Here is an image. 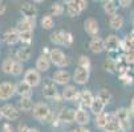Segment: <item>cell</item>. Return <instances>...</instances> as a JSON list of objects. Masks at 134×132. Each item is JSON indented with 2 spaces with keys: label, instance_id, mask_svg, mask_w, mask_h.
Instances as JSON below:
<instances>
[{
  "label": "cell",
  "instance_id": "31",
  "mask_svg": "<svg viewBox=\"0 0 134 132\" xmlns=\"http://www.w3.org/2000/svg\"><path fill=\"white\" fill-rule=\"evenodd\" d=\"M108 116H109V112H102V114L96 116V119H94L96 127L104 129L106 127V124H108Z\"/></svg>",
  "mask_w": 134,
  "mask_h": 132
},
{
  "label": "cell",
  "instance_id": "11",
  "mask_svg": "<svg viewBox=\"0 0 134 132\" xmlns=\"http://www.w3.org/2000/svg\"><path fill=\"white\" fill-rule=\"evenodd\" d=\"M57 119L61 123H73L76 119V110L70 107H64L59 111L57 114Z\"/></svg>",
  "mask_w": 134,
  "mask_h": 132
},
{
  "label": "cell",
  "instance_id": "24",
  "mask_svg": "<svg viewBox=\"0 0 134 132\" xmlns=\"http://www.w3.org/2000/svg\"><path fill=\"white\" fill-rule=\"evenodd\" d=\"M51 65H52V62H51L49 57H45V55H40V57L36 60V69L40 73L48 71L51 69Z\"/></svg>",
  "mask_w": 134,
  "mask_h": 132
},
{
  "label": "cell",
  "instance_id": "40",
  "mask_svg": "<svg viewBox=\"0 0 134 132\" xmlns=\"http://www.w3.org/2000/svg\"><path fill=\"white\" fill-rule=\"evenodd\" d=\"M73 34L70 33V32H65V46H70L72 44H73Z\"/></svg>",
  "mask_w": 134,
  "mask_h": 132
},
{
  "label": "cell",
  "instance_id": "53",
  "mask_svg": "<svg viewBox=\"0 0 134 132\" xmlns=\"http://www.w3.org/2000/svg\"><path fill=\"white\" fill-rule=\"evenodd\" d=\"M3 116H2V110H0V119H2Z\"/></svg>",
  "mask_w": 134,
  "mask_h": 132
},
{
  "label": "cell",
  "instance_id": "21",
  "mask_svg": "<svg viewBox=\"0 0 134 132\" xmlns=\"http://www.w3.org/2000/svg\"><path fill=\"white\" fill-rule=\"evenodd\" d=\"M94 95L92 94L90 90H82L81 91V99H80V107H84V108H89L94 100Z\"/></svg>",
  "mask_w": 134,
  "mask_h": 132
},
{
  "label": "cell",
  "instance_id": "4",
  "mask_svg": "<svg viewBox=\"0 0 134 132\" xmlns=\"http://www.w3.org/2000/svg\"><path fill=\"white\" fill-rule=\"evenodd\" d=\"M24 81L32 86V87H37L40 83H41V73L37 70V69H27L25 73H24Z\"/></svg>",
  "mask_w": 134,
  "mask_h": 132
},
{
  "label": "cell",
  "instance_id": "10",
  "mask_svg": "<svg viewBox=\"0 0 134 132\" xmlns=\"http://www.w3.org/2000/svg\"><path fill=\"white\" fill-rule=\"evenodd\" d=\"M35 27H36V18H27V17H21L16 24V29L19 33L33 32Z\"/></svg>",
  "mask_w": 134,
  "mask_h": 132
},
{
  "label": "cell",
  "instance_id": "26",
  "mask_svg": "<svg viewBox=\"0 0 134 132\" xmlns=\"http://www.w3.org/2000/svg\"><path fill=\"white\" fill-rule=\"evenodd\" d=\"M89 108H90V111L93 112V114L97 116V115L102 114V112H105V111H104V110H105V103H104L98 97H96L94 100H93V103H92V106H90Z\"/></svg>",
  "mask_w": 134,
  "mask_h": 132
},
{
  "label": "cell",
  "instance_id": "17",
  "mask_svg": "<svg viewBox=\"0 0 134 132\" xmlns=\"http://www.w3.org/2000/svg\"><path fill=\"white\" fill-rule=\"evenodd\" d=\"M32 86H29L24 79L16 83V94L20 95V98H31L32 97Z\"/></svg>",
  "mask_w": 134,
  "mask_h": 132
},
{
  "label": "cell",
  "instance_id": "36",
  "mask_svg": "<svg viewBox=\"0 0 134 132\" xmlns=\"http://www.w3.org/2000/svg\"><path fill=\"white\" fill-rule=\"evenodd\" d=\"M33 41V32H23L20 33V42L24 45H31Z\"/></svg>",
  "mask_w": 134,
  "mask_h": 132
},
{
  "label": "cell",
  "instance_id": "48",
  "mask_svg": "<svg viewBox=\"0 0 134 132\" xmlns=\"http://www.w3.org/2000/svg\"><path fill=\"white\" fill-rule=\"evenodd\" d=\"M61 124H63V123L57 119V116L53 118V120H52V125H53V127H59V125H61Z\"/></svg>",
  "mask_w": 134,
  "mask_h": 132
},
{
  "label": "cell",
  "instance_id": "45",
  "mask_svg": "<svg viewBox=\"0 0 134 132\" xmlns=\"http://www.w3.org/2000/svg\"><path fill=\"white\" fill-rule=\"evenodd\" d=\"M129 112H130V118L134 116V97H133L131 100H130V108H129Z\"/></svg>",
  "mask_w": 134,
  "mask_h": 132
},
{
  "label": "cell",
  "instance_id": "42",
  "mask_svg": "<svg viewBox=\"0 0 134 132\" xmlns=\"http://www.w3.org/2000/svg\"><path fill=\"white\" fill-rule=\"evenodd\" d=\"M118 4H120V7H122V8H129V7L133 4V2H131V0H120Z\"/></svg>",
  "mask_w": 134,
  "mask_h": 132
},
{
  "label": "cell",
  "instance_id": "39",
  "mask_svg": "<svg viewBox=\"0 0 134 132\" xmlns=\"http://www.w3.org/2000/svg\"><path fill=\"white\" fill-rule=\"evenodd\" d=\"M23 73V64L19 62V61H13V66H12V75H15V77H19Z\"/></svg>",
  "mask_w": 134,
  "mask_h": 132
},
{
  "label": "cell",
  "instance_id": "52",
  "mask_svg": "<svg viewBox=\"0 0 134 132\" xmlns=\"http://www.w3.org/2000/svg\"><path fill=\"white\" fill-rule=\"evenodd\" d=\"M130 34H131V37H133V39H134V29H133V32H131Z\"/></svg>",
  "mask_w": 134,
  "mask_h": 132
},
{
  "label": "cell",
  "instance_id": "15",
  "mask_svg": "<svg viewBox=\"0 0 134 132\" xmlns=\"http://www.w3.org/2000/svg\"><path fill=\"white\" fill-rule=\"evenodd\" d=\"M74 122L77 123L80 127H86L90 122V115L89 112L86 111V108L84 107H79L77 110H76V119Z\"/></svg>",
  "mask_w": 134,
  "mask_h": 132
},
{
  "label": "cell",
  "instance_id": "54",
  "mask_svg": "<svg viewBox=\"0 0 134 132\" xmlns=\"http://www.w3.org/2000/svg\"><path fill=\"white\" fill-rule=\"evenodd\" d=\"M69 132H76V131H74V129H72V131H69Z\"/></svg>",
  "mask_w": 134,
  "mask_h": 132
},
{
  "label": "cell",
  "instance_id": "7",
  "mask_svg": "<svg viewBox=\"0 0 134 132\" xmlns=\"http://www.w3.org/2000/svg\"><path fill=\"white\" fill-rule=\"evenodd\" d=\"M89 78H90V70L82 69V67H79V66L74 69V71L72 74V81H74L77 85H81V86L88 83Z\"/></svg>",
  "mask_w": 134,
  "mask_h": 132
},
{
  "label": "cell",
  "instance_id": "1",
  "mask_svg": "<svg viewBox=\"0 0 134 132\" xmlns=\"http://www.w3.org/2000/svg\"><path fill=\"white\" fill-rule=\"evenodd\" d=\"M33 116L36 120H39L40 123H45V122H52L53 120V112L51 110V107L44 103V102H39L36 103L33 107Z\"/></svg>",
  "mask_w": 134,
  "mask_h": 132
},
{
  "label": "cell",
  "instance_id": "14",
  "mask_svg": "<svg viewBox=\"0 0 134 132\" xmlns=\"http://www.w3.org/2000/svg\"><path fill=\"white\" fill-rule=\"evenodd\" d=\"M3 42H5L7 45H16L17 42H20V33L17 32V29H8L3 33L2 36Z\"/></svg>",
  "mask_w": 134,
  "mask_h": 132
},
{
  "label": "cell",
  "instance_id": "16",
  "mask_svg": "<svg viewBox=\"0 0 134 132\" xmlns=\"http://www.w3.org/2000/svg\"><path fill=\"white\" fill-rule=\"evenodd\" d=\"M20 12H21L23 17H27V18H36V16H37V8H36L35 3H29V2L21 3Z\"/></svg>",
  "mask_w": 134,
  "mask_h": 132
},
{
  "label": "cell",
  "instance_id": "27",
  "mask_svg": "<svg viewBox=\"0 0 134 132\" xmlns=\"http://www.w3.org/2000/svg\"><path fill=\"white\" fill-rule=\"evenodd\" d=\"M102 8H104V12L110 17L117 13V3L114 0H106V2H104Z\"/></svg>",
  "mask_w": 134,
  "mask_h": 132
},
{
  "label": "cell",
  "instance_id": "2",
  "mask_svg": "<svg viewBox=\"0 0 134 132\" xmlns=\"http://www.w3.org/2000/svg\"><path fill=\"white\" fill-rule=\"evenodd\" d=\"M49 60L53 65H56L57 67H66L70 64V60L68 55L61 50V49H51V54H49Z\"/></svg>",
  "mask_w": 134,
  "mask_h": 132
},
{
  "label": "cell",
  "instance_id": "3",
  "mask_svg": "<svg viewBox=\"0 0 134 132\" xmlns=\"http://www.w3.org/2000/svg\"><path fill=\"white\" fill-rule=\"evenodd\" d=\"M0 110H2V116L9 122H13V120H17L19 118H20V114H21V111L19 110L16 106L13 104H4L3 107H0Z\"/></svg>",
  "mask_w": 134,
  "mask_h": 132
},
{
  "label": "cell",
  "instance_id": "5",
  "mask_svg": "<svg viewBox=\"0 0 134 132\" xmlns=\"http://www.w3.org/2000/svg\"><path fill=\"white\" fill-rule=\"evenodd\" d=\"M15 94H16V83L8 81L0 83V100H8Z\"/></svg>",
  "mask_w": 134,
  "mask_h": 132
},
{
  "label": "cell",
  "instance_id": "6",
  "mask_svg": "<svg viewBox=\"0 0 134 132\" xmlns=\"http://www.w3.org/2000/svg\"><path fill=\"white\" fill-rule=\"evenodd\" d=\"M43 95L47 99L53 100L57 95H59V91H57L56 83L53 82L52 78H45L44 79V85H43Z\"/></svg>",
  "mask_w": 134,
  "mask_h": 132
},
{
  "label": "cell",
  "instance_id": "12",
  "mask_svg": "<svg viewBox=\"0 0 134 132\" xmlns=\"http://www.w3.org/2000/svg\"><path fill=\"white\" fill-rule=\"evenodd\" d=\"M84 29H85V32L89 36L97 37V34L100 32V24H98V21L96 20L94 17H88L86 20L84 21Z\"/></svg>",
  "mask_w": 134,
  "mask_h": 132
},
{
  "label": "cell",
  "instance_id": "51",
  "mask_svg": "<svg viewBox=\"0 0 134 132\" xmlns=\"http://www.w3.org/2000/svg\"><path fill=\"white\" fill-rule=\"evenodd\" d=\"M131 23H133V27H134V13H133V17H131Z\"/></svg>",
  "mask_w": 134,
  "mask_h": 132
},
{
  "label": "cell",
  "instance_id": "32",
  "mask_svg": "<svg viewBox=\"0 0 134 132\" xmlns=\"http://www.w3.org/2000/svg\"><path fill=\"white\" fill-rule=\"evenodd\" d=\"M41 27L45 30H51L54 27V20H53V16L52 15H45L41 18Z\"/></svg>",
  "mask_w": 134,
  "mask_h": 132
},
{
  "label": "cell",
  "instance_id": "9",
  "mask_svg": "<svg viewBox=\"0 0 134 132\" xmlns=\"http://www.w3.org/2000/svg\"><path fill=\"white\" fill-rule=\"evenodd\" d=\"M52 79L56 85H60V86H66L69 85V81H72V75L68 70H64V69H60L53 73L52 75Z\"/></svg>",
  "mask_w": 134,
  "mask_h": 132
},
{
  "label": "cell",
  "instance_id": "29",
  "mask_svg": "<svg viewBox=\"0 0 134 132\" xmlns=\"http://www.w3.org/2000/svg\"><path fill=\"white\" fill-rule=\"evenodd\" d=\"M104 69L110 73V74H117V70H118V65H117V61L114 58H106L104 61Z\"/></svg>",
  "mask_w": 134,
  "mask_h": 132
},
{
  "label": "cell",
  "instance_id": "23",
  "mask_svg": "<svg viewBox=\"0 0 134 132\" xmlns=\"http://www.w3.org/2000/svg\"><path fill=\"white\" fill-rule=\"evenodd\" d=\"M65 4H66V12L70 17H77L81 13L77 0H68V2H65Z\"/></svg>",
  "mask_w": 134,
  "mask_h": 132
},
{
  "label": "cell",
  "instance_id": "33",
  "mask_svg": "<svg viewBox=\"0 0 134 132\" xmlns=\"http://www.w3.org/2000/svg\"><path fill=\"white\" fill-rule=\"evenodd\" d=\"M97 97L105 103V106L111 102V92H110L108 89H101V90L98 91V94H97Z\"/></svg>",
  "mask_w": 134,
  "mask_h": 132
},
{
  "label": "cell",
  "instance_id": "44",
  "mask_svg": "<svg viewBox=\"0 0 134 132\" xmlns=\"http://www.w3.org/2000/svg\"><path fill=\"white\" fill-rule=\"evenodd\" d=\"M2 132H13V127L9 123H4L3 124V131Z\"/></svg>",
  "mask_w": 134,
  "mask_h": 132
},
{
  "label": "cell",
  "instance_id": "41",
  "mask_svg": "<svg viewBox=\"0 0 134 132\" xmlns=\"http://www.w3.org/2000/svg\"><path fill=\"white\" fill-rule=\"evenodd\" d=\"M126 55V60H127V64H133L134 65V48L131 50H129L127 53H125Z\"/></svg>",
  "mask_w": 134,
  "mask_h": 132
},
{
  "label": "cell",
  "instance_id": "38",
  "mask_svg": "<svg viewBox=\"0 0 134 132\" xmlns=\"http://www.w3.org/2000/svg\"><path fill=\"white\" fill-rule=\"evenodd\" d=\"M120 77V82L122 83V85H133V82H134V77L131 74H129V73H125V74H121V75H118Z\"/></svg>",
  "mask_w": 134,
  "mask_h": 132
},
{
  "label": "cell",
  "instance_id": "8",
  "mask_svg": "<svg viewBox=\"0 0 134 132\" xmlns=\"http://www.w3.org/2000/svg\"><path fill=\"white\" fill-rule=\"evenodd\" d=\"M105 41V50L108 53H116L121 49V40L117 34H109Z\"/></svg>",
  "mask_w": 134,
  "mask_h": 132
},
{
  "label": "cell",
  "instance_id": "35",
  "mask_svg": "<svg viewBox=\"0 0 134 132\" xmlns=\"http://www.w3.org/2000/svg\"><path fill=\"white\" fill-rule=\"evenodd\" d=\"M13 58H5L4 61H3V64H2V70H3V73H5V74H12V66H13Z\"/></svg>",
  "mask_w": 134,
  "mask_h": 132
},
{
  "label": "cell",
  "instance_id": "50",
  "mask_svg": "<svg viewBox=\"0 0 134 132\" xmlns=\"http://www.w3.org/2000/svg\"><path fill=\"white\" fill-rule=\"evenodd\" d=\"M28 132H40V129H39V128L32 127V128H29V131H28Z\"/></svg>",
  "mask_w": 134,
  "mask_h": 132
},
{
  "label": "cell",
  "instance_id": "34",
  "mask_svg": "<svg viewBox=\"0 0 134 132\" xmlns=\"http://www.w3.org/2000/svg\"><path fill=\"white\" fill-rule=\"evenodd\" d=\"M65 12V7L61 3H54L51 7V15L52 16H61Z\"/></svg>",
  "mask_w": 134,
  "mask_h": 132
},
{
  "label": "cell",
  "instance_id": "37",
  "mask_svg": "<svg viewBox=\"0 0 134 132\" xmlns=\"http://www.w3.org/2000/svg\"><path fill=\"white\" fill-rule=\"evenodd\" d=\"M90 66H92V62H90V58L88 55H80L79 57V67L90 70Z\"/></svg>",
  "mask_w": 134,
  "mask_h": 132
},
{
  "label": "cell",
  "instance_id": "22",
  "mask_svg": "<svg viewBox=\"0 0 134 132\" xmlns=\"http://www.w3.org/2000/svg\"><path fill=\"white\" fill-rule=\"evenodd\" d=\"M125 25V18L121 13H116L114 16L110 17L109 20V27L113 29V30H120L122 27Z\"/></svg>",
  "mask_w": 134,
  "mask_h": 132
},
{
  "label": "cell",
  "instance_id": "19",
  "mask_svg": "<svg viewBox=\"0 0 134 132\" xmlns=\"http://www.w3.org/2000/svg\"><path fill=\"white\" fill-rule=\"evenodd\" d=\"M104 132H121V127H120L118 119L116 118L114 112H113V114H109V116H108V124L104 128Z\"/></svg>",
  "mask_w": 134,
  "mask_h": 132
},
{
  "label": "cell",
  "instance_id": "47",
  "mask_svg": "<svg viewBox=\"0 0 134 132\" xmlns=\"http://www.w3.org/2000/svg\"><path fill=\"white\" fill-rule=\"evenodd\" d=\"M74 131H76V132H92V131L88 129L86 127H80V125H79L77 128H74Z\"/></svg>",
  "mask_w": 134,
  "mask_h": 132
},
{
  "label": "cell",
  "instance_id": "28",
  "mask_svg": "<svg viewBox=\"0 0 134 132\" xmlns=\"http://www.w3.org/2000/svg\"><path fill=\"white\" fill-rule=\"evenodd\" d=\"M51 41L56 45H64L65 44V30H54L51 34Z\"/></svg>",
  "mask_w": 134,
  "mask_h": 132
},
{
  "label": "cell",
  "instance_id": "13",
  "mask_svg": "<svg viewBox=\"0 0 134 132\" xmlns=\"http://www.w3.org/2000/svg\"><path fill=\"white\" fill-rule=\"evenodd\" d=\"M32 53H33V50H32V48H31L29 45H23L21 48H19V49L16 50V53H15V60L19 61V62H21V64H23V62H27V61L31 60Z\"/></svg>",
  "mask_w": 134,
  "mask_h": 132
},
{
  "label": "cell",
  "instance_id": "43",
  "mask_svg": "<svg viewBox=\"0 0 134 132\" xmlns=\"http://www.w3.org/2000/svg\"><path fill=\"white\" fill-rule=\"evenodd\" d=\"M77 2H79V7H80L81 12L85 11V9L88 8V5H89V3L86 2V0H77Z\"/></svg>",
  "mask_w": 134,
  "mask_h": 132
},
{
  "label": "cell",
  "instance_id": "46",
  "mask_svg": "<svg viewBox=\"0 0 134 132\" xmlns=\"http://www.w3.org/2000/svg\"><path fill=\"white\" fill-rule=\"evenodd\" d=\"M49 54H51V49H48V46H44V48H43V52H41V55L49 57Z\"/></svg>",
  "mask_w": 134,
  "mask_h": 132
},
{
  "label": "cell",
  "instance_id": "49",
  "mask_svg": "<svg viewBox=\"0 0 134 132\" xmlns=\"http://www.w3.org/2000/svg\"><path fill=\"white\" fill-rule=\"evenodd\" d=\"M5 9H7L5 4H4V3H2V2H0V15H3V13L5 12Z\"/></svg>",
  "mask_w": 134,
  "mask_h": 132
},
{
  "label": "cell",
  "instance_id": "18",
  "mask_svg": "<svg viewBox=\"0 0 134 132\" xmlns=\"http://www.w3.org/2000/svg\"><path fill=\"white\" fill-rule=\"evenodd\" d=\"M79 92H80V91L76 89L73 85H66V86H64V89H63V91H61V95H63L64 100L74 102L76 98H77V95H79Z\"/></svg>",
  "mask_w": 134,
  "mask_h": 132
},
{
  "label": "cell",
  "instance_id": "20",
  "mask_svg": "<svg viewBox=\"0 0 134 132\" xmlns=\"http://www.w3.org/2000/svg\"><path fill=\"white\" fill-rule=\"evenodd\" d=\"M88 45H89V49L93 53H96V54H98V53H101V52L105 50V41L102 39H100L98 36L97 37H93V39L89 41Z\"/></svg>",
  "mask_w": 134,
  "mask_h": 132
},
{
  "label": "cell",
  "instance_id": "30",
  "mask_svg": "<svg viewBox=\"0 0 134 132\" xmlns=\"http://www.w3.org/2000/svg\"><path fill=\"white\" fill-rule=\"evenodd\" d=\"M114 115H116V118L118 119V122L130 119V112H129V108H126V107H118L116 111H114Z\"/></svg>",
  "mask_w": 134,
  "mask_h": 132
},
{
  "label": "cell",
  "instance_id": "25",
  "mask_svg": "<svg viewBox=\"0 0 134 132\" xmlns=\"http://www.w3.org/2000/svg\"><path fill=\"white\" fill-rule=\"evenodd\" d=\"M20 111H24V112H28V111H32L35 104L32 102V98H20L17 100V106H16Z\"/></svg>",
  "mask_w": 134,
  "mask_h": 132
}]
</instances>
